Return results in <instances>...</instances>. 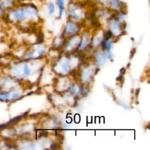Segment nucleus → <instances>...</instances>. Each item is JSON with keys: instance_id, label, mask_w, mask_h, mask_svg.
<instances>
[{"instance_id": "1", "label": "nucleus", "mask_w": 150, "mask_h": 150, "mask_svg": "<svg viewBox=\"0 0 150 150\" xmlns=\"http://www.w3.org/2000/svg\"><path fill=\"white\" fill-rule=\"evenodd\" d=\"M59 11V16L62 17L66 9V0H55Z\"/></svg>"}, {"instance_id": "2", "label": "nucleus", "mask_w": 150, "mask_h": 150, "mask_svg": "<svg viewBox=\"0 0 150 150\" xmlns=\"http://www.w3.org/2000/svg\"><path fill=\"white\" fill-rule=\"evenodd\" d=\"M47 9L50 14H53L56 10L55 4L53 2H49L47 4Z\"/></svg>"}, {"instance_id": "3", "label": "nucleus", "mask_w": 150, "mask_h": 150, "mask_svg": "<svg viewBox=\"0 0 150 150\" xmlns=\"http://www.w3.org/2000/svg\"><path fill=\"white\" fill-rule=\"evenodd\" d=\"M148 1H149V0H148Z\"/></svg>"}]
</instances>
